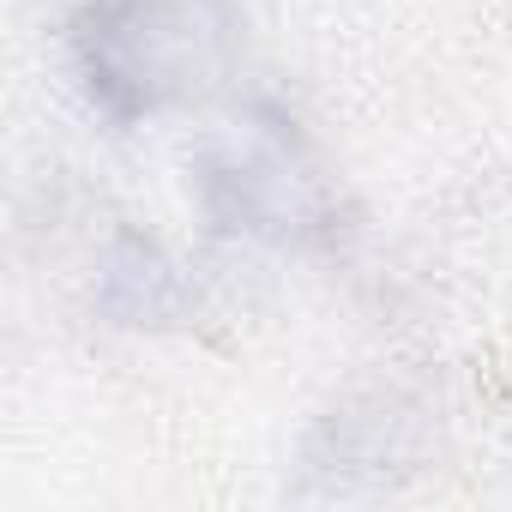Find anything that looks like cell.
<instances>
[{
    "mask_svg": "<svg viewBox=\"0 0 512 512\" xmlns=\"http://www.w3.org/2000/svg\"><path fill=\"white\" fill-rule=\"evenodd\" d=\"M205 205L217 223L266 241H314L338 223V199L284 115H253L223 151L205 157Z\"/></svg>",
    "mask_w": 512,
    "mask_h": 512,
    "instance_id": "7a4b0ae2",
    "label": "cell"
},
{
    "mask_svg": "<svg viewBox=\"0 0 512 512\" xmlns=\"http://www.w3.org/2000/svg\"><path fill=\"white\" fill-rule=\"evenodd\" d=\"M229 31L223 0H79L73 61L109 121H151L217 85Z\"/></svg>",
    "mask_w": 512,
    "mask_h": 512,
    "instance_id": "6da1fadb",
    "label": "cell"
}]
</instances>
